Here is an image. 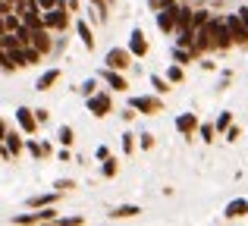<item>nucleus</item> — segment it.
I'll return each mask as SVG.
<instances>
[{
  "label": "nucleus",
  "mask_w": 248,
  "mask_h": 226,
  "mask_svg": "<svg viewBox=\"0 0 248 226\" xmlns=\"http://www.w3.org/2000/svg\"><path fill=\"white\" fill-rule=\"evenodd\" d=\"M207 29H211V35H214V47H217V50H230L232 44H236V38H232L230 22H226V19H211Z\"/></svg>",
  "instance_id": "obj_1"
},
{
  "label": "nucleus",
  "mask_w": 248,
  "mask_h": 226,
  "mask_svg": "<svg viewBox=\"0 0 248 226\" xmlns=\"http://www.w3.org/2000/svg\"><path fill=\"white\" fill-rule=\"evenodd\" d=\"M132 57H135V54H132L129 47H110L107 57H104V63H107L110 69H120V73H123V69L132 66Z\"/></svg>",
  "instance_id": "obj_2"
},
{
  "label": "nucleus",
  "mask_w": 248,
  "mask_h": 226,
  "mask_svg": "<svg viewBox=\"0 0 248 226\" xmlns=\"http://www.w3.org/2000/svg\"><path fill=\"white\" fill-rule=\"evenodd\" d=\"M129 104H132L139 113H148V116H154V113H160V110H164L160 98H148V94H141V98H132Z\"/></svg>",
  "instance_id": "obj_3"
},
{
  "label": "nucleus",
  "mask_w": 248,
  "mask_h": 226,
  "mask_svg": "<svg viewBox=\"0 0 248 226\" xmlns=\"http://www.w3.org/2000/svg\"><path fill=\"white\" fill-rule=\"evenodd\" d=\"M44 25H47V29H57V31H63V29L69 25L66 6H57V10H47V13H44Z\"/></svg>",
  "instance_id": "obj_4"
},
{
  "label": "nucleus",
  "mask_w": 248,
  "mask_h": 226,
  "mask_svg": "<svg viewBox=\"0 0 248 226\" xmlns=\"http://www.w3.org/2000/svg\"><path fill=\"white\" fill-rule=\"evenodd\" d=\"M226 22H230V31H232V38H236V44L248 47V25L242 22V16L232 13V16H226Z\"/></svg>",
  "instance_id": "obj_5"
},
{
  "label": "nucleus",
  "mask_w": 248,
  "mask_h": 226,
  "mask_svg": "<svg viewBox=\"0 0 248 226\" xmlns=\"http://www.w3.org/2000/svg\"><path fill=\"white\" fill-rule=\"evenodd\" d=\"M110 107H113V101H110V94H88V113L94 116H107Z\"/></svg>",
  "instance_id": "obj_6"
},
{
  "label": "nucleus",
  "mask_w": 248,
  "mask_h": 226,
  "mask_svg": "<svg viewBox=\"0 0 248 226\" xmlns=\"http://www.w3.org/2000/svg\"><path fill=\"white\" fill-rule=\"evenodd\" d=\"M157 29L160 31H176V6L157 10Z\"/></svg>",
  "instance_id": "obj_7"
},
{
  "label": "nucleus",
  "mask_w": 248,
  "mask_h": 226,
  "mask_svg": "<svg viewBox=\"0 0 248 226\" xmlns=\"http://www.w3.org/2000/svg\"><path fill=\"white\" fill-rule=\"evenodd\" d=\"M16 120H19V126H22V132H29V135L38 129V116H35V110H29V107H19Z\"/></svg>",
  "instance_id": "obj_8"
},
{
  "label": "nucleus",
  "mask_w": 248,
  "mask_h": 226,
  "mask_svg": "<svg viewBox=\"0 0 248 226\" xmlns=\"http://www.w3.org/2000/svg\"><path fill=\"white\" fill-rule=\"evenodd\" d=\"M129 50H132L135 57H145L148 54V41H145V31L135 29L132 35H129Z\"/></svg>",
  "instance_id": "obj_9"
},
{
  "label": "nucleus",
  "mask_w": 248,
  "mask_h": 226,
  "mask_svg": "<svg viewBox=\"0 0 248 226\" xmlns=\"http://www.w3.org/2000/svg\"><path fill=\"white\" fill-rule=\"evenodd\" d=\"M104 82H107V85L113 88V91H126V88H129V82L120 75V69H110V66L104 69Z\"/></svg>",
  "instance_id": "obj_10"
},
{
  "label": "nucleus",
  "mask_w": 248,
  "mask_h": 226,
  "mask_svg": "<svg viewBox=\"0 0 248 226\" xmlns=\"http://www.w3.org/2000/svg\"><path fill=\"white\" fill-rule=\"evenodd\" d=\"M176 129H179L182 135H192L195 129H198V116H195V113H179V120H176Z\"/></svg>",
  "instance_id": "obj_11"
},
{
  "label": "nucleus",
  "mask_w": 248,
  "mask_h": 226,
  "mask_svg": "<svg viewBox=\"0 0 248 226\" xmlns=\"http://www.w3.org/2000/svg\"><path fill=\"white\" fill-rule=\"evenodd\" d=\"M245 214H248V201H242V198H239V201H230L226 211H223L226 220H239V217H245Z\"/></svg>",
  "instance_id": "obj_12"
},
{
  "label": "nucleus",
  "mask_w": 248,
  "mask_h": 226,
  "mask_svg": "<svg viewBox=\"0 0 248 226\" xmlns=\"http://www.w3.org/2000/svg\"><path fill=\"white\" fill-rule=\"evenodd\" d=\"M139 214H141L139 204H123V208L110 211V220H129V217H139Z\"/></svg>",
  "instance_id": "obj_13"
},
{
  "label": "nucleus",
  "mask_w": 248,
  "mask_h": 226,
  "mask_svg": "<svg viewBox=\"0 0 248 226\" xmlns=\"http://www.w3.org/2000/svg\"><path fill=\"white\" fill-rule=\"evenodd\" d=\"M57 79H60V69H47V73L41 75V79H38V91H50V88L57 85Z\"/></svg>",
  "instance_id": "obj_14"
},
{
  "label": "nucleus",
  "mask_w": 248,
  "mask_h": 226,
  "mask_svg": "<svg viewBox=\"0 0 248 226\" xmlns=\"http://www.w3.org/2000/svg\"><path fill=\"white\" fill-rule=\"evenodd\" d=\"M31 44H35L41 54H47L50 50V38H47V29H35V35H31Z\"/></svg>",
  "instance_id": "obj_15"
},
{
  "label": "nucleus",
  "mask_w": 248,
  "mask_h": 226,
  "mask_svg": "<svg viewBox=\"0 0 248 226\" xmlns=\"http://www.w3.org/2000/svg\"><path fill=\"white\" fill-rule=\"evenodd\" d=\"M3 145L10 148L13 154H19V151H22V138H19V135H13L10 129H6V132H3Z\"/></svg>",
  "instance_id": "obj_16"
},
{
  "label": "nucleus",
  "mask_w": 248,
  "mask_h": 226,
  "mask_svg": "<svg viewBox=\"0 0 248 226\" xmlns=\"http://www.w3.org/2000/svg\"><path fill=\"white\" fill-rule=\"evenodd\" d=\"M76 29H79V38H82V44H85V47H94V38H91V29H88V25H85L82 22V19H79V22H76Z\"/></svg>",
  "instance_id": "obj_17"
},
{
  "label": "nucleus",
  "mask_w": 248,
  "mask_h": 226,
  "mask_svg": "<svg viewBox=\"0 0 248 226\" xmlns=\"http://www.w3.org/2000/svg\"><path fill=\"white\" fill-rule=\"evenodd\" d=\"M57 195H60V192H57ZM57 195H35V198H29V204L31 208H47V204L57 201Z\"/></svg>",
  "instance_id": "obj_18"
},
{
  "label": "nucleus",
  "mask_w": 248,
  "mask_h": 226,
  "mask_svg": "<svg viewBox=\"0 0 248 226\" xmlns=\"http://www.w3.org/2000/svg\"><path fill=\"white\" fill-rule=\"evenodd\" d=\"M173 57H176V63H182V66H186V63H188V60L195 57V50H188V47H179V44H176Z\"/></svg>",
  "instance_id": "obj_19"
},
{
  "label": "nucleus",
  "mask_w": 248,
  "mask_h": 226,
  "mask_svg": "<svg viewBox=\"0 0 248 226\" xmlns=\"http://www.w3.org/2000/svg\"><path fill=\"white\" fill-rule=\"evenodd\" d=\"M198 135H201V141H207V145H211V141H214V135H217V126L204 122V126H198Z\"/></svg>",
  "instance_id": "obj_20"
},
{
  "label": "nucleus",
  "mask_w": 248,
  "mask_h": 226,
  "mask_svg": "<svg viewBox=\"0 0 248 226\" xmlns=\"http://www.w3.org/2000/svg\"><path fill=\"white\" fill-rule=\"evenodd\" d=\"M214 126H217V132H226V129L232 126V113H230V110H226V113H220V116H217V122H214Z\"/></svg>",
  "instance_id": "obj_21"
},
{
  "label": "nucleus",
  "mask_w": 248,
  "mask_h": 226,
  "mask_svg": "<svg viewBox=\"0 0 248 226\" xmlns=\"http://www.w3.org/2000/svg\"><path fill=\"white\" fill-rule=\"evenodd\" d=\"M57 138H60V145H66V148H69V145L76 141V138H73V129H69V126H60V132H57Z\"/></svg>",
  "instance_id": "obj_22"
},
{
  "label": "nucleus",
  "mask_w": 248,
  "mask_h": 226,
  "mask_svg": "<svg viewBox=\"0 0 248 226\" xmlns=\"http://www.w3.org/2000/svg\"><path fill=\"white\" fill-rule=\"evenodd\" d=\"M38 214H41V223H50V220H60V217H57V211L54 208H50V204H47V208H41V211H38Z\"/></svg>",
  "instance_id": "obj_23"
},
{
  "label": "nucleus",
  "mask_w": 248,
  "mask_h": 226,
  "mask_svg": "<svg viewBox=\"0 0 248 226\" xmlns=\"http://www.w3.org/2000/svg\"><path fill=\"white\" fill-rule=\"evenodd\" d=\"M13 223H41V214H19L13 217Z\"/></svg>",
  "instance_id": "obj_24"
},
{
  "label": "nucleus",
  "mask_w": 248,
  "mask_h": 226,
  "mask_svg": "<svg viewBox=\"0 0 248 226\" xmlns=\"http://www.w3.org/2000/svg\"><path fill=\"white\" fill-rule=\"evenodd\" d=\"M211 22V16H207V10H195V29H201V25Z\"/></svg>",
  "instance_id": "obj_25"
},
{
  "label": "nucleus",
  "mask_w": 248,
  "mask_h": 226,
  "mask_svg": "<svg viewBox=\"0 0 248 226\" xmlns=\"http://www.w3.org/2000/svg\"><path fill=\"white\" fill-rule=\"evenodd\" d=\"M123 151H126V154H132V151H135V135H132V132L123 135Z\"/></svg>",
  "instance_id": "obj_26"
},
{
  "label": "nucleus",
  "mask_w": 248,
  "mask_h": 226,
  "mask_svg": "<svg viewBox=\"0 0 248 226\" xmlns=\"http://www.w3.org/2000/svg\"><path fill=\"white\" fill-rule=\"evenodd\" d=\"M167 79H170V82H182V63H179V66H170V69H167Z\"/></svg>",
  "instance_id": "obj_27"
},
{
  "label": "nucleus",
  "mask_w": 248,
  "mask_h": 226,
  "mask_svg": "<svg viewBox=\"0 0 248 226\" xmlns=\"http://www.w3.org/2000/svg\"><path fill=\"white\" fill-rule=\"evenodd\" d=\"M101 173H104V176H116V160L107 157V160H104V170H101Z\"/></svg>",
  "instance_id": "obj_28"
},
{
  "label": "nucleus",
  "mask_w": 248,
  "mask_h": 226,
  "mask_svg": "<svg viewBox=\"0 0 248 226\" xmlns=\"http://www.w3.org/2000/svg\"><path fill=\"white\" fill-rule=\"evenodd\" d=\"M38 6L47 13V10H57V6H63V0H38Z\"/></svg>",
  "instance_id": "obj_29"
},
{
  "label": "nucleus",
  "mask_w": 248,
  "mask_h": 226,
  "mask_svg": "<svg viewBox=\"0 0 248 226\" xmlns=\"http://www.w3.org/2000/svg\"><path fill=\"white\" fill-rule=\"evenodd\" d=\"M167 82H170V79H160V75H151V85H154V91H167Z\"/></svg>",
  "instance_id": "obj_30"
},
{
  "label": "nucleus",
  "mask_w": 248,
  "mask_h": 226,
  "mask_svg": "<svg viewBox=\"0 0 248 226\" xmlns=\"http://www.w3.org/2000/svg\"><path fill=\"white\" fill-rule=\"evenodd\" d=\"M60 226H79V223H85L82 217H60V220H57Z\"/></svg>",
  "instance_id": "obj_31"
},
{
  "label": "nucleus",
  "mask_w": 248,
  "mask_h": 226,
  "mask_svg": "<svg viewBox=\"0 0 248 226\" xmlns=\"http://www.w3.org/2000/svg\"><path fill=\"white\" fill-rule=\"evenodd\" d=\"M239 138H242V132H239L236 126H230V129H226V141H239Z\"/></svg>",
  "instance_id": "obj_32"
},
{
  "label": "nucleus",
  "mask_w": 248,
  "mask_h": 226,
  "mask_svg": "<svg viewBox=\"0 0 248 226\" xmlns=\"http://www.w3.org/2000/svg\"><path fill=\"white\" fill-rule=\"evenodd\" d=\"M141 148H145V151H151V148H154V135H151V132L141 135Z\"/></svg>",
  "instance_id": "obj_33"
},
{
  "label": "nucleus",
  "mask_w": 248,
  "mask_h": 226,
  "mask_svg": "<svg viewBox=\"0 0 248 226\" xmlns=\"http://www.w3.org/2000/svg\"><path fill=\"white\" fill-rule=\"evenodd\" d=\"M66 189H73V179H60V182H57V192H60V195H63Z\"/></svg>",
  "instance_id": "obj_34"
},
{
  "label": "nucleus",
  "mask_w": 248,
  "mask_h": 226,
  "mask_svg": "<svg viewBox=\"0 0 248 226\" xmlns=\"http://www.w3.org/2000/svg\"><path fill=\"white\" fill-rule=\"evenodd\" d=\"M94 85H97V82H94V79H88V82L82 85V91H85V94H94Z\"/></svg>",
  "instance_id": "obj_35"
},
{
  "label": "nucleus",
  "mask_w": 248,
  "mask_h": 226,
  "mask_svg": "<svg viewBox=\"0 0 248 226\" xmlns=\"http://www.w3.org/2000/svg\"><path fill=\"white\" fill-rule=\"evenodd\" d=\"M94 157H97V160H107V157H110V151H107V148L101 145V148H97V151H94Z\"/></svg>",
  "instance_id": "obj_36"
},
{
  "label": "nucleus",
  "mask_w": 248,
  "mask_h": 226,
  "mask_svg": "<svg viewBox=\"0 0 248 226\" xmlns=\"http://www.w3.org/2000/svg\"><path fill=\"white\" fill-rule=\"evenodd\" d=\"M35 116H38V122H47L50 113H47V110H35Z\"/></svg>",
  "instance_id": "obj_37"
},
{
  "label": "nucleus",
  "mask_w": 248,
  "mask_h": 226,
  "mask_svg": "<svg viewBox=\"0 0 248 226\" xmlns=\"http://www.w3.org/2000/svg\"><path fill=\"white\" fill-rule=\"evenodd\" d=\"M91 3H94L97 10H101V16H104V10H107V3H104V0H91Z\"/></svg>",
  "instance_id": "obj_38"
},
{
  "label": "nucleus",
  "mask_w": 248,
  "mask_h": 226,
  "mask_svg": "<svg viewBox=\"0 0 248 226\" xmlns=\"http://www.w3.org/2000/svg\"><path fill=\"white\" fill-rule=\"evenodd\" d=\"M239 16H242V22L248 25V6H245V10H239Z\"/></svg>",
  "instance_id": "obj_39"
}]
</instances>
